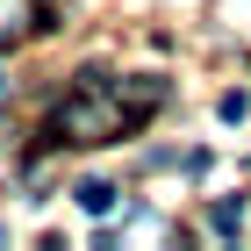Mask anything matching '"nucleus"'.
<instances>
[{
  "label": "nucleus",
  "instance_id": "obj_1",
  "mask_svg": "<svg viewBox=\"0 0 251 251\" xmlns=\"http://www.w3.org/2000/svg\"><path fill=\"white\" fill-rule=\"evenodd\" d=\"M79 208H86V215H108V208H115V187H108V179H79Z\"/></svg>",
  "mask_w": 251,
  "mask_h": 251
},
{
  "label": "nucleus",
  "instance_id": "obj_2",
  "mask_svg": "<svg viewBox=\"0 0 251 251\" xmlns=\"http://www.w3.org/2000/svg\"><path fill=\"white\" fill-rule=\"evenodd\" d=\"M208 223H215L223 237H237V223H244V194H237V201H215V208H208Z\"/></svg>",
  "mask_w": 251,
  "mask_h": 251
},
{
  "label": "nucleus",
  "instance_id": "obj_3",
  "mask_svg": "<svg viewBox=\"0 0 251 251\" xmlns=\"http://www.w3.org/2000/svg\"><path fill=\"white\" fill-rule=\"evenodd\" d=\"M244 108H251L244 94H223V100H215V115H223V122H244Z\"/></svg>",
  "mask_w": 251,
  "mask_h": 251
},
{
  "label": "nucleus",
  "instance_id": "obj_4",
  "mask_svg": "<svg viewBox=\"0 0 251 251\" xmlns=\"http://www.w3.org/2000/svg\"><path fill=\"white\" fill-rule=\"evenodd\" d=\"M0 94H7V72H0Z\"/></svg>",
  "mask_w": 251,
  "mask_h": 251
}]
</instances>
